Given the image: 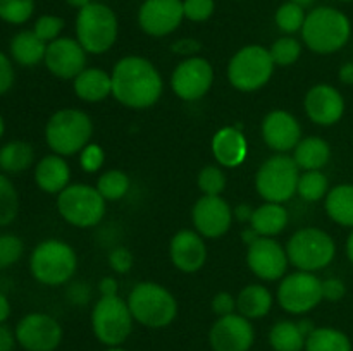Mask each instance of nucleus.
Segmentation results:
<instances>
[{
	"label": "nucleus",
	"instance_id": "39448f33",
	"mask_svg": "<svg viewBox=\"0 0 353 351\" xmlns=\"http://www.w3.org/2000/svg\"><path fill=\"white\" fill-rule=\"evenodd\" d=\"M93 120L85 110L61 109L50 116L45 126V141L54 153L71 157L90 143Z\"/></svg>",
	"mask_w": 353,
	"mask_h": 351
},
{
	"label": "nucleus",
	"instance_id": "393cba45",
	"mask_svg": "<svg viewBox=\"0 0 353 351\" xmlns=\"http://www.w3.org/2000/svg\"><path fill=\"white\" fill-rule=\"evenodd\" d=\"M72 89L83 102L97 103L112 95V78L99 67H86L72 79Z\"/></svg>",
	"mask_w": 353,
	"mask_h": 351
},
{
	"label": "nucleus",
	"instance_id": "0e129e2a",
	"mask_svg": "<svg viewBox=\"0 0 353 351\" xmlns=\"http://www.w3.org/2000/svg\"><path fill=\"white\" fill-rule=\"evenodd\" d=\"M3 134H6V120H3L2 114H0V140H2Z\"/></svg>",
	"mask_w": 353,
	"mask_h": 351
},
{
	"label": "nucleus",
	"instance_id": "9d476101",
	"mask_svg": "<svg viewBox=\"0 0 353 351\" xmlns=\"http://www.w3.org/2000/svg\"><path fill=\"white\" fill-rule=\"evenodd\" d=\"M300 167L288 153H276L262 162L255 174V189L271 203H285L293 198L299 188Z\"/></svg>",
	"mask_w": 353,
	"mask_h": 351
},
{
	"label": "nucleus",
	"instance_id": "8fccbe9b",
	"mask_svg": "<svg viewBox=\"0 0 353 351\" xmlns=\"http://www.w3.org/2000/svg\"><path fill=\"white\" fill-rule=\"evenodd\" d=\"M90 295H92V289H90V286L86 284V282L78 281L69 284L68 298L69 301L74 303V305H85V303H88Z\"/></svg>",
	"mask_w": 353,
	"mask_h": 351
},
{
	"label": "nucleus",
	"instance_id": "412c9836",
	"mask_svg": "<svg viewBox=\"0 0 353 351\" xmlns=\"http://www.w3.org/2000/svg\"><path fill=\"white\" fill-rule=\"evenodd\" d=\"M264 143L276 153L295 150L302 140V126L293 114L286 110H272L264 117L261 126Z\"/></svg>",
	"mask_w": 353,
	"mask_h": 351
},
{
	"label": "nucleus",
	"instance_id": "69168bd1",
	"mask_svg": "<svg viewBox=\"0 0 353 351\" xmlns=\"http://www.w3.org/2000/svg\"><path fill=\"white\" fill-rule=\"evenodd\" d=\"M103 351H128V350L123 346H109L107 350H103Z\"/></svg>",
	"mask_w": 353,
	"mask_h": 351
},
{
	"label": "nucleus",
	"instance_id": "c9c22d12",
	"mask_svg": "<svg viewBox=\"0 0 353 351\" xmlns=\"http://www.w3.org/2000/svg\"><path fill=\"white\" fill-rule=\"evenodd\" d=\"M19 213V195L9 176L0 172V227H6L16 220Z\"/></svg>",
	"mask_w": 353,
	"mask_h": 351
},
{
	"label": "nucleus",
	"instance_id": "e2e57ef3",
	"mask_svg": "<svg viewBox=\"0 0 353 351\" xmlns=\"http://www.w3.org/2000/svg\"><path fill=\"white\" fill-rule=\"evenodd\" d=\"M288 2L296 3V6L303 7V9H309V7L314 6V2H316V0H288Z\"/></svg>",
	"mask_w": 353,
	"mask_h": 351
},
{
	"label": "nucleus",
	"instance_id": "ddd939ff",
	"mask_svg": "<svg viewBox=\"0 0 353 351\" xmlns=\"http://www.w3.org/2000/svg\"><path fill=\"white\" fill-rule=\"evenodd\" d=\"M14 336L24 351H55L61 346L64 330L52 315L33 312L17 322Z\"/></svg>",
	"mask_w": 353,
	"mask_h": 351
},
{
	"label": "nucleus",
	"instance_id": "37998d69",
	"mask_svg": "<svg viewBox=\"0 0 353 351\" xmlns=\"http://www.w3.org/2000/svg\"><path fill=\"white\" fill-rule=\"evenodd\" d=\"M216 10L214 0H183V12L185 19L193 23H205Z\"/></svg>",
	"mask_w": 353,
	"mask_h": 351
},
{
	"label": "nucleus",
	"instance_id": "a878e982",
	"mask_svg": "<svg viewBox=\"0 0 353 351\" xmlns=\"http://www.w3.org/2000/svg\"><path fill=\"white\" fill-rule=\"evenodd\" d=\"M9 52L12 61L21 67H34L43 62L47 43L37 36L33 30H23L10 40Z\"/></svg>",
	"mask_w": 353,
	"mask_h": 351
},
{
	"label": "nucleus",
	"instance_id": "4468645a",
	"mask_svg": "<svg viewBox=\"0 0 353 351\" xmlns=\"http://www.w3.org/2000/svg\"><path fill=\"white\" fill-rule=\"evenodd\" d=\"M214 67L207 58L193 55L179 62L171 74V88L178 98L196 102L212 88Z\"/></svg>",
	"mask_w": 353,
	"mask_h": 351
},
{
	"label": "nucleus",
	"instance_id": "58836bf2",
	"mask_svg": "<svg viewBox=\"0 0 353 351\" xmlns=\"http://www.w3.org/2000/svg\"><path fill=\"white\" fill-rule=\"evenodd\" d=\"M34 12V0H0V19L12 26L28 23Z\"/></svg>",
	"mask_w": 353,
	"mask_h": 351
},
{
	"label": "nucleus",
	"instance_id": "6e6552de",
	"mask_svg": "<svg viewBox=\"0 0 353 351\" xmlns=\"http://www.w3.org/2000/svg\"><path fill=\"white\" fill-rule=\"evenodd\" d=\"M274 67L269 48L262 45H247L228 62V79L238 92L252 93L271 81Z\"/></svg>",
	"mask_w": 353,
	"mask_h": 351
},
{
	"label": "nucleus",
	"instance_id": "c756f323",
	"mask_svg": "<svg viewBox=\"0 0 353 351\" xmlns=\"http://www.w3.org/2000/svg\"><path fill=\"white\" fill-rule=\"evenodd\" d=\"M324 209L333 222L353 229V184L343 182L331 188L324 198Z\"/></svg>",
	"mask_w": 353,
	"mask_h": 351
},
{
	"label": "nucleus",
	"instance_id": "20e7f679",
	"mask_svg": "<svg viewBox=\"0 0 353 351\" xmlns=\"http://www.w3.org/2000/svg\"><path fill=\"white\" fill-rule=\"evenodd\" d=\"M78 268L74 248L62 240H43L30 255V272L33 279L48 288L68 284Z\"/></svg>",
	"mask_w": 353,
	"mask_h": 351
},
{
	"label": "nucleus",
	"instance_id": "f03ea898",
	"mask_svg": "<svg viewBox=\"0 0 353 351\" xmlns=\"http://www.w3.org/2000/svg\"><path fill=\"white\" fill-rule=\"evenodd\" d=\"M350 19L347 14L334 7H316L305 16V23L302 26V40L314 54H336L350 41Z\"/></svg>",
	"mask_w": 353,
	"mask_h": 351
},
{
	"label": "nucleus",
	"instance_id": "423d86ee",
	"mask_svg": "<svg viewBox=\"0 0 353 351\" xmlns=\"http://www.w3.org/2000/svg\"><path fill=\"white\" fill-rule=\"evenodd\" d=\"M76 40L86 54L102 55L114 47L119 34V21L109 6L92 2L78 10L76 16Z\"/></svg>",
	"mask_w": 353,
	"mask_h": 351
},
{
	"label": "nucleus",
	"instance_id": "0eeeda50",
	"mask_svg": "<svg viewBox=\"0 0 353 351\" xmlns=\"http://www.w3.org/2000/svg\"><path fill=\"white\" fill-rule=\"evenodd\" d=\"M285 248L290 264L302 272L323 270L336 255V243L321 227H302L292 234Z\"/></svg>",
	"mask_w": 353,
	"mask_h": 351
},
{
	"label": "nucleus",
	"instance_id": "338daca9",
	"mask_svg": "<svg viewBox=\"0 0 353 351\" xmlns=\"http://www.w3.org/2000/svg\"><path fill=\"white\" fill-rule=\"evenodd\" d=\"M340 2H353V0H340Z\"/></svg>",
	"mask_w": 353,
	"mask_h": 351
},
{
	"label": "nucleus",
	"instance_id": "5701e85b",
	"mask_svg": "<svg viewBox=\"0 0 353 351\" xmlns=\"http://www.w3.org/2000/svg\"><path fill=\"white\" fill-rule=\"evenodd\" d=\"M212 155L221 167H240L248 157V141L241 126L221 127L212 138Z\"/></svg>",
	"mask_w": 353,
	"mask_h": 351
},
{
	"label": "nucleus",
	"instance_id": "49530a36",
	"mask_svg": "<svg viewBox=\"0 0 353 351\" xmlns=\"http://www.w3.org/2000/svg\"><path fill=\"white\" fill-rule=\"evenodd\" d=\"M16 79V71H14L12 61L0 50V96L10 92Z\"/></svg>",
	"mask_w": 353,
	"mask_h": 351
},
{
	"label": "nucleus",
	"instance_id": "aec40b11",
	"mask_svg": "<svg viewBox=\"0 0 353 351\" xmlns=\"http://www.w3.org/2000/svg\"><path fill=\"white\" fill-rule=\"evenodd\" d=\"M305 114L317 126H334L345 114V98L340 89L321 83L312 86L303 98Z\"/></svg>",
	"mask_w": 353,
	"mask_h": 351
},
{
	"label": "nucleus",
	"instance_id": "052dcab7",
	"mask_svg": "<svg viewBox=\"0 0 353 351\" xmlns=\"http://www.w3.org/2000/svg\"><path fill=\"white\" fill-rule=\"evenodd\" d=\"M65 2L69 3L71 7H74V9H83V7H86L88 3H92L93 0H65Z\"/></svg>",
	"mask_w": 353,
	"mask_h": 351
},
{
	"label": "nucleus",
	"instance_id": "f257e3e1",
	"mask_svg": "<svg viewBox=\"0 0 353 351\" xmlns=\"http://www.w3.org/2000/svg\"><path fill=\"white\" fill-rule=\"evenodd\" d=\"M112 96L133 110L154 107L164 92V79L154 62L140 55H126L114 64Z\"/></svg>",
	"mask_w": 353,
	"mask_h": 351
},
{
	"label": "nucleus",
	"instance_id": "5fc2aeb1",
	"mask_svg": "<svg viewBox=\"0 0 353 351\" xmlns=\"http://www.w3.org/2000/svg\"><path fill=\"white\" fill-rule=\"evenodd\" d=\"M254 210L255 209H252L248 203H240V205H236L233 209V217L238 220V222H243V224L248 222V224H250L252 215H254Z\"/></svg>",
	"mask_w": 353,
	"mask_h": 351
},
{
	"label": "nucleus",
	"instance_id": "864d4df0",
	"mask_svg": "<svg viewBox=\"0 0 353 351\" xmlns=\"http://www.w3.org/2000/svg\"><path fill=\"white\" fill-rule=\"evenodd\" d=\"M99 291L100 296H119V284L116 279L107 275L99 282Z\"/></svg>",
	"mask_w": 353,
	"mask_h": 351
},
{
	"label": "nucleus",
	"instance_id": "09e8293b",
	"mask_svg": "<svg viewBox=\"0 0 353 351\" xmlns=\"http://www.w3.org/2000/svg\"><path fill=\"white\" fill-rule=\"evenodd\" d=\"M212 312L217 317H226L236 312V298L231 292L221 291L212 298Z\"/></svg>",
	"mask_w": 353,
	"mask_h": 351
},
{
	"label": "nucleus",
	"instance_id": "2eb2a0df",
	"mask_svg": "<svg viewBox=\"0 0 353 351\" xmlns=\"http://www.w3.org/2000/svg\"><path fill=\"white\" fill-rule=\"evenodd\" d=\"M255 343V329L252 320L240 313L217 317L209 330V344L212 351H250Z\"/></svg>",
	"mask_w": 353,
	"mask_h": 351
},
{
	"label": "nucleus",
	"instance_id": "4d7b16f0",
	"mask_svg": "<svg viewBox=\"0 0 353 351\" xmlns=\"http://www.w3.org/2000/svg\"><path fill=\"white\" fill-rule=\"evenodd\" d=\"M10 301L2 291H0V323H6V320L10 317Z\"/></svg>",
	"mask_w": 353,
	"mask_h": 351
},
{
	"label": "nucleus",
	"instance_id": "bb28decb",
	"mask_svg": "<svg viewBox=\"0 0 353 351\" xmlns=\"http://www.w3.org/2000/svg\"><path fill=\"white\" fill-rule=\"evenodd\" d=\"M288 210L283 203L265 202L254 210L250 227L262 237H274L281 234L288 226Z\"/></svg>",
	"mask_w": 353,
	"mask_h": 351
},
{
	"label": "nucleus",
	"instance_id": "4be33fe9",
	"mask_svg": "<svg viewBox=\"0 0 353 351\" xmlns=\"http://www.w3.org/2000/svg\"><path fill=\"white\" fill-rule=\"evenodd\" d=\"M169 257L179 272L195 274L207 262V244L203 236L192 229L178 231L169 243Z\"/></svg>",
	"mask_w": 353,
	"mask_h": 351
},
{
	"label": "nucleus",
	"instance_id": "72a5a7b5",
	"mask_svg": "<svg viewBox=\"0 0 353 351\" xmlns=\"http://www.w3.org/2000/svg\"><path fill=\"white\" fill-rule=\"evenodd\" d=\"M330 189V181H327L326 174L323 171H303L300 174L296 193L305 202L314 203L326 198Z\"/></svg>",
	"mask_w": 353,
	"mask_h": 351
},
{
	"label": "nucleus",
	"instance_id": "1a4fd4ad",
	"mask_svg": "<svg viewBox=\"0 0 353 351\" xmlns=\"http://www.w3.org/2000/svg\"><path fill=\"white\" fill-rule=\"evenodd\" d=\"M57 212L74 227H95L102 222L107 212V202L95 186L69 184L57 195Z\"/></svg>",
	"mask_w": 353,
	"mask_h": 351
},
{
	"label": "nucleus",
	"instance_id": "680f3d73",
	"mask_svg": "<svg viewBox=\"0 0 353 351\" xmlns=\"http://www.w3.org/2000/svg\"><path fill=\"white\" fill-rule=\"evenodd\" d=\"M347 257L353 265V231L350 233V236L347 237Z\"/></svg>",
	"mask_w": 353,
	"mask_h": 351
},
{
	"label": "nucleus",
	"instance_id": "e433bc0d",
	"mask_svg": "<svg viewBox=\"0 0 353 351\" xmlns=\"http://www.w3.org/2000/svg\"><path fill=\"white\" fill-rule=\"evenodd\" d=\"M305 9L293 2H285L278 7L274 14V23L279 31L286 34H293L296 31H302L303 23H305Z\"/></svg>",
	"mask_w": 353,
	"mask_h": 351
},
{
	"label": "nucleus",
	"instance_id": "a211bd4d",
	"mask_svg": "<svg viewBox=\"0 0 353 351\" xmlns=\"http://www.w3.org/2000/svg\"><path fill=\"white\" fill-rule=\"evenodd\" d=\"M233 209L223 196L202 195L192 209L193 227L209 240L224 236L233 224Z\"/></svg>",
	"mask_w": 353,
	"mask_h": 351
},
{
	"label": "nucleus",
	"instance_id": "2f4dec72",
	"mask_svg": "<svg viewBox=\"0 0 353 351\" xmlns=\"http://www.w3.org/2000/svg\"><path fill=\"white\" fill-rule=\"evenodd\" d=\"M305 339L299 323L293 320H279L269 330V346L272 351H303Z\"/></svg>",
	"mask_w": 353,
	"mask_h": 351
},
{
	"label": "nucleus",
	"instance_id": "7ed1b4c3",
	"mask_svg": "<svg viewBox=\"0 0 353 351\" xmlns=\"http://www.w3.org/2000/svg\"><path fill=\"white\" fill-rule=\"evenodd\" d=\"M126 301L134 322L148 329H164L178 317L174 295L159 282H138L130 291Z\"/></svg>",
	"mask_w": 353,
	"mask_h": 351
},
{
	"label": "nucleus",
	"instance_id": "f3484780",
	"mask_svg": "<svg viewBox=\"0 0 353 351\" xmlns=\"http://www.w3.org/2000/svg\"><path fill=\"white\" fill-rule=\"evenodd\" d=\"M185 19L183 0H145L138 9V24L148 36L162 38L174 33Z\"/></svg>",
	"mask_w": 353,
	"mask_h": 351
},
{
	"label": "nucleus",
	"instance_id": "a19ab883",
	"mask_svg": "<svg viewBox=\"0 0 353 351\" xmlns=\"http://www.w3.org/2000/svg\"><path fill=\"white\" fill-rule=\"evenodd\" d=\"M24 243L16 234H0V270L12 267L23 258Z\"/></svg>",
	"mask_w": 353,
	"mask_h": 351
},
{
	"label": "nucleus",
	"instance_id": "cd10ccee",
	"mask_svg": "<svg viewBox=\"0 0 353 351\" xmlns=\"http://www.w3.org/2000/svg\"><path fill=\"white\" fill-rule=\"evenodd\" d=\"M292 157L300 171H323L331 160V147L323 138L307 136L300 140Z\"/></svg>",
	"mask_w": 353,
	"mask_h": 351
},
{
	"label": "nucleus",
	"instance_id": "6e6d98bb",
	"mask_svg": "<svg viewBox=\"0 0 353 351\" xmlns=\"http://www.w3.org/2000/svg\"><path fill=\"white\" fill-rule=\"evenodd\" d=\"M338 78L343 85H353V62H347L338 71Z\"/></svg>",
	"mask_w": 353,
	"mask_h": 351
},
{
	"label": "nucleus",
	"instance_id": "4c0bfd02",
	"mask_svg": "<svg viewBox=\"0 0 353 351\" xmlns=\"http://www.w3.org/2000/svg\"><path fill=\"white\" fill-rule=\"evenodd\" d=\"M271 52V57L274 65H279V67H288V65H293L302 55V43H300L296 38L286 36L278 38L274 43L269 48Z\"/></svg>",
	"mask_w": 353,
	"mask_h": 351
},
{
	"label": "nucleus",
	"instance_id": "3c124183",
	"mask_svg": "<svg viewBox=\"0 0 353 351\" xmlns=\"http://www.w3.org/2000/svg\"><path fill=\"white\" fill-rule=\"evenodd\" d=\"M172 50H174L176 54H183V55H190V57H193V54L200 50V43L199 41L192 40V38H185V40L176 41V43L172 45Z\"/></svg>",
	"mask_w": 353,
	"mask_h": 351
},
{
	"label": "nucleus",
	"instance_id": "b1692460",
	"mask_svg": "<svg viewBox=\"0 0 353 351\" xmlns=\"http://www.w3.org/2000/svg\"><path fill=\"white\" fill-rule=\"evenodd\" d=\"M34 182L47 195H59L71 181V167L64 157L57 153L45 155L34 165Z\"/></svg>",
	"mask_w": 353,
	"mask_h": 351
},
{
	"label": "nucleus",
	"instance_id": "6ab92c4d",
	"mask_svg": "<svg viewBox=\"0 0 353 351\" xmlns=\"http://www.w3.org/2000/svg\"><path fill=\"white\" fill-rule=\"evenodd\" d=\"M45 67L59 79H74L86 69V50L76 38L61 36L47 45Z\"/></svg>",
	"mask_w": 353,
	"mask_h": 351
},
{
	"label": "nucleus",
	"instance_id": "603ef678",
	"mask_svg": "<svg viewBox=\"0 0 353 351\" xmlns=\"http://www.w3.org/2000/svg\"><path fill=\"white\" fill-rule=\"evenodd\" d=\"M16 344L17 341L12 330L6 323H0V351H12Z\"/></svg>",
	"mask_w": 353,
	"mask_h": 351
},
{
	"label": "nucleus",
	"instance_id": "9b49d317",
	"mask_svg": "<svg viewBox=\"0 0 353 351\" xmlns=\"http://www.w3.org/2000/svg\"><path fill=\"white\" fill-rule=\"evenodd\" d=\"M92 330L97 339L109 346H123L133 332L134 319L126 299L121 296H100L92 310Z\"/></svg>",
	"mask_w": 353,
	"mask_h": 351
},
{
	"label": "nucleus",
	"instance_id": "79ce46f5",
	"mask_svg": "<svg viewBox=\"0 0 353 351\" xmlns=\"http://www.w3.org/2000/svg\"><path fill=\"white\" fill-rule=\"evenodd\" d=\"M64 19L54 14H43V16L38 17L33 24V31L37 33V36L40 40H43L45 43H50V41L61 38L62 30H64Z\"/></svg>",
	"mask_w": 353,
	"mask_h": 351
},
{
	"label": "nucleus",
	"instance_id": "f8f14e48",
	"mask_svg": "<svg viewBox=\"0 0 353 351\" xmlns=\"http://www.w3.org/2000/svg\"><path fill=\"white\" fill-rule=\"evenodd\" d=\"M276 299L292 315L309 313L323 301V281L314 272H292L279 282Z\"/></svg>",
	"mask_w": 353,
	"mask_h": 351
},
{
	"label": "nucleus",
	"instance_id": "473e14b6",
	"mask_svg": "<svg viewBox=\"0 0 353 351\" xmlns=\"http://www.w3.org/2000/svg\"><path fill=\"white\" fill-rule=\"evenodd\" d=\"M303 351H353L352 341L336 327H316L305 339Z\"/></svg>",
	"mask_w": 353,
	"mask_h": 351
},
{
	"label": "nucleus",
	"instance_id": "a18cd8bd",
	"mask_svg": "<svg viewBox=\"0 0 353 351\" xmlns=\"http://www.w3.org/2000/svg\"><path fill=\"white\" fill-rule=\"evenodd\" d=\"M109 265L117 274H128L134 265V257L126 246H116L109 253Z\"/></svg>",
	"mask_w": 353,
	"mask_h": 351
},
{
	"label": "nucleus",
	"instance_id": "dca6fc26",
	"mask_svg": "<svg viewBox=\"0 0 353 351\" xmlns=\"http://www.w3.org/2000/svg\"><path fill=\"white\" fill-rule=\"evenodd\" d=\"M286 248L274 237H259L247 248V265L255 277L262 281H278L286 275L288 268Z\"/></svg>",
	"mask_w": 353,
	"mask_h": 351
},
{
	"label": "nucleus",
	"instance_id": "13d9d810",
	"mask_svg": "<svg viewBox=\"0 0 353 351\" xmlns=\"http://www.w3.org/2000/svg\"><path fill=\"white\" fill-rule=\"evenodd\" d=\"M259 234L255 233L254 229H252V227H248V229H245V231H241V240H243V243L247 244V246H250L252 243H254V241H257L259 240Z\"/></svg>",
	"mask_w": 353,
	"mask_h": 351
},
{
	"label": "nucleus",
	"instance_id": "de8ad7c7",
	"mask_svg": "<svg viewBox=\"0 0 353 351\" xmlns=\"http://www.w3.org/2000/svg\"><path fill=\"white\" fill-rule=\"evenodd\" d=\"M347 295V286L341 279L330 277L323 281V299L331 303H338Z\"/></svg>",
	"mask_w": 353,
	"mask_h": 351
},
{
	"label": "nucleus",
	"instance_id": "c03bdc74",
	"mask_svg": "<svg viewBox=\"0 0 353 351\" xmlns=\"http://www.w3.org/2000/svg\"><path fill=\"white\" fill-rule=\"evenodd\" d=\"M103 162H105V151L100 145L88 143L81 151H79V165L85 172L93 174L102 169Z\"/></svg>",
	"mask_w": 353,
	"mask_h": 351
},
{
	"label": "nucleus",
	"instance_id": "7c9ffc66",
	"mask_svg": "<svg viewBox=\"0 0 353 351\" xmlns=\"http://www.w3.org/2000/svg\"><path fill=\"white\" fill-rule=\"evenodd\" d=\"M34 164L33 145L23 140L7 141L0 147V172L21 174Z\"/></svg>",
	"mask_w": 353,
	"mask_h": 351
},
{
	"label": "nucleus",
	"instance_id": "c85d7f7f",
	"mask_svg": "<svg viewBox=\"0 0 353 351\" xmlns=\"http://www.w3.org/2000/svg\"><path fill=\"white\" fill-rule=\"evenodd\" d=\"M272 303L274 298L265 286L248 284L236 296V312L248 320L262 319L271 312Z\"/></svg>",
	"mask_w": 353,
	"mask_h": 351
},
{
	"label": "nucleus",
	"instance_id": "bf43d9fd",
	"mask_svg": "<svg viewBox=\"0 0 353 351\" xmlns=\"http://www.w3.org/2000/svg\"><path fill=\"white\" fill-rule=\"evenodd\" d=\"M299 327H300V330H302L303 332V336H309L310 332H312L314 329H316V326H314V322L310 319H302V320H299Z\"/></svg>",
	"mask_w": 353,
	"mask_h": 351
},
{
	"label": "nucleus",
	"instance_id": "ea45409f",
	"mask_svg": "<svg viewBox=\"0 0 353 351\" xmlns=\"http://www.w3.org/2000/svg\"><path fill=\"white\" fill-rule=\"evenodd\" d=\"M196 184H199V189L203 195L221 196L226 189V174L217 165H207L199 172Z\"/></svg>",
	"mask_w": 353,
	"mask_h": 351
},
{
	"label": "nucleus",
	"instance_id": "f704fd0d",
	"mask_svg": "<svg viewBox=\"0 0 353 351\" xmlns=\"http://www.w3.org/2000/svg\"><path fill=\"white\" fill-rule=\"evenodd\" d=\"M130 184L131 182L126 172L119 171V169H110L100 176L95 188L105 198V202H117L126 196V193L130 191Z\"/></svg>",
	"mask_w": 353,
	"mask_h": 351
}]
</instances>
